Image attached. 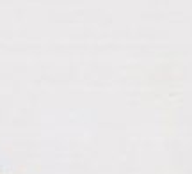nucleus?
Wrapping results in <instances>:
<instances>
[]
</instances>
